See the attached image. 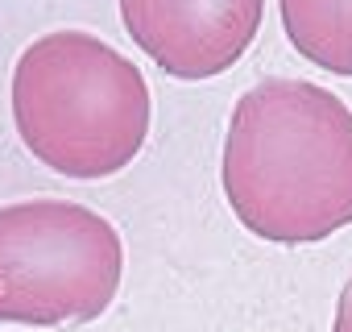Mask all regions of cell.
Listing matches in <instances>:
<instances>
[{"label":"cell","instance_id":"5","mask_svg":"<svg viewBox=\"0 0 352 332\" xmlns=\"http://www.w3.org/2000/svg\"><path fill=\"white\" fill-rule=\"evenodd\" d=\"M278 13L307 63L352 79V0H278Z\"/></svg>","mask_w":352,"mask_h":332},{"label":"cell","instance_id":"3","mask_svg":"<svg viewBox=\"0 0 352 332\" xmlns=\"http://www.w3.org/2000/svg\"><path fill=\"white\" fill-rule=\"evenodd\" d=\"M124 278V241L108 216L75 200L0 208V324H91Z\"/></svg>","mask_w":352,"mask_h":332},{"label":"cell","instance_id":"1","mask_svg":"<svg viewBox=\"0 0 352 332\" xmlns=\"http://www.w3.org/2000/svg\"><path fill=\"white\" fill-rule=\"evenodd\" d=\"M220 183L261 241L315 245L352 225V108L311 79H261L228 116Z\"/></svg>","mask_w":352,"mask_h":332},{"label":"cell","instance_id":"6","mask_svg":"<svg viewBox=\"0 0 352 332\" xmlns=\"http://www.w3.org/2000/svg\"><path fill=\"white\" fill-rule=\"evenodd\" d=\"M331 332H352V278L344 282V291L336 299V324H331Z\"/></svg>","mask_w":352,"mask_h":332},{"label":"cell","instance_id":"2","mask_svg":"<svg viewBox=\"0 0 352 332\" xmlns=\"http://www.w3.org/2000/svg\"><path fill=\"white\" fill-rule=\"evenodd\" d=\"M25 149L63 179H112L145 149L153 96L133 59L87 30L34 38L9 83Z\"/></svg>","mask_w":352,"mask_h":332},{"label":"cell","instance_id":"4","mask_svg":"<svg viewBox=\"0 0 352 332\" xmlns=\"http://www.w3.org/2000/svg\"><path fill=\"white\" fill-rule=\"evenodd\" d=\"M265 0H120L124 34L174 79H216L253 46Z\"/></svg>","mask_w":352,"mask_h":332}]
</instances>
